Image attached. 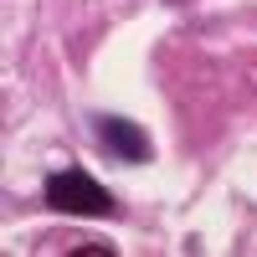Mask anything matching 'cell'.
Segmentation results:
<instances>
[{
	"label": "cell",
	"mask_w": 257,
	"mask_h": 257,
	"mask_svg": "<svg viewBox=\"0 0 257 257\" xmlns=\"http://www.w3.org/2000/svg\"><path fill=\"white\" fill-rule=\"evenodd\" d=\"M41 196H47L52 211H67V216H113V211H118L113 190H108V185H98L88 170H77V165L52 170L47 185H41Z\"/></svg>",
	"instance_id": "1"
},
{
	"label": "cell",
	"mask_w": 257,
	"mask_h": 257,
	"mask_svg": "<svg viewBox=\"0 0 257 257\" xmlns=\"http://www.w3.org/2000/svg\"><path fill=\"white\" fill-rule=\"evenodd\" d=\"M93 134H98L103 149H108V160H118V165H144L149 160V134L139 123H128V118L103 113V118H93Z\"/></svg>",
	"instance_id": "2"
}]
</instances>
